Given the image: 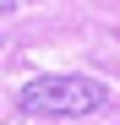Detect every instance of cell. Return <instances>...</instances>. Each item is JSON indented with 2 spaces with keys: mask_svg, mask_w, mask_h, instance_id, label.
<instances>
[{
  "mask_svg": "<svg viewBox=\"0 0 120 125\" xmlns=\"http://www.w3.org/2000/svg\"><path fill=\"white\" fill-rule=\"evenodd\" d=\"M27 114H44V120H76V114H93L109 103V87L98 76H33L22 93H16Z\"/></svg>",
  "mask_w": 120,
  "mask_h": 125,
  "instance_id": "cell-1",
  "label": "cell"
},
{
  "mask_svg": "<svg viewBox=\"0 0 120 125\" xmlns=\"http://www.w3.org/2000/svg\"><path fill=\"white\" fill-rule=\"evenodd\" d=\"M6 11H16V0H0V16H6Z\"/></svg>",
  "mask_w": 120,
  "mask_h": 125,
  "instance_id": "cell-2",
  "label": "cell"
}]
</instances>
